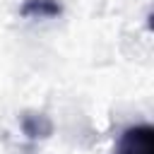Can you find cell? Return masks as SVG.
<instances>
[{"mask_svg": "<svg viewBox=\"0 0 154 154\" xmlns=\"http://www.w3.org/2000/svg\"><path fill=\"white\" fill-rule=\"evenodd\" d=\"M116 154H154V130L149 125L128 128L118 140Z\"/></svg>", "mask_w": 154, "mask_h": 154, "instance_id": "cell-1", "label": "cell"}, {"mask_svg": "<svg viewBox=\"0 0 154 154\" xmlns=\"http://www.w3.org/2000/svg\"><path fill=\"white\" fill-rule=\"evenodd\" d=\"M22 14L24 17H38V19L55 17V14H60V5H58V0H26L22 5Z\"/></svg>", "mask_w": 154, "mask_h": 154, "instance_id": "cell-2", "label": "cell"}]
</instances>
